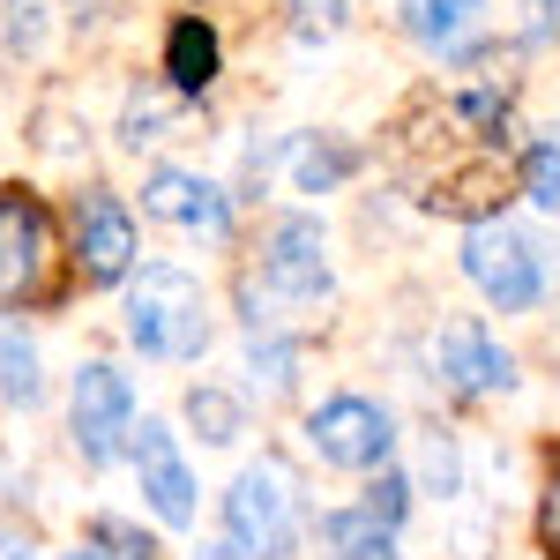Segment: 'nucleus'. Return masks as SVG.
Instances as JSON below:
<instances>
[{"mask_svg":"<svg viewBox=\"0 0 560 560\" xmlns=\"http://www.w3.org/2000/svg\"><path fill=\"white\" fill-rule=\"evenodd\" d=\"M120 337L150 366H202L217 345L210 284L187 261H135V277L120 284Z\"/></svg>","mask_w":560,"mask_h":560,"instance_id":"1","label":"nucleus"},{"mask_svg":"<svg viewBox=\"0 0 560 560\" xmlns=\"http://www.w3.org/2000/svg\"><path fill=\"white\" fill-rule=\"evenodd\" d=\"M75 247L60 240V210L31 179H0V306L38 314L75 300Z\"/></svg>","mask_w":560,"mask_h":560,"instance_id":"2","label":"nucleus"},{"mask_svg":"<svg viewBox=\"0 0 560 560\" xmlns=\"http://www.w3.org/2000/svg\"><path fill=\"white\" fill-rule=\"evenodd\" d=\"M224 538L247 560H300V546L314 538V501H306V478L284 456H255L240 464L224 486Z\"/></svg>","mask_w":560,"mask_h":560,"instance_id":"3","label":"nucleus"},{"mask_svg":"<svg viewBox=\"0 0 560 560\" xmlns=\"http://www.w3.org/2000/svg\"><path fill=\"white\" fill-rule=\"evenodd\" d=\"M456 269H464V284H471L501 322H509V314H538L546 292H553V255H546V240L523 232V224H509V217L464 224Z\"/></svg>","mask_w":560,"mask_h":560,"instance_id":"4","label":"nucleus"},{"mask_svg":"<svg viewBox=\"0 0 560 560\" xmlns=\"http://www.w3.org/2000/svg\"><path fill=\"white\" fill-rule=\"evenodd\" d=\"M300 441L306 456L322 464V471H345V478H366L396 464V411H388L382 396H366V388H329L322 404H306L300 411Z\"/></svg>","mask_w":560,"mask_h":560,"instance_id":"5","label":"nucleus"},{"mask_svg":"<svg viewBox=\"0 0 560 560\" xmlns=\"http://www.w3.org/2000/svg\"><path fill=\"white\" fill-rule=\"evenodd\" d=\"M135 419H142V396H135V374L120 359H83L68 374V448L83 456V471L128 464Z\"/></svg>","mask_w":560,"mask_h":560,"instance_id":"6","label":"nucleus"},{"mask_svg":"<svg viewBox=\"0 0 560 560\" xmlns=\"http://www.w3.org/2000/svg\"><path fill=\"white\" fill-rule=\"evenodd\" d=\"M255 284L277 306H329L337 300V261H329V224L314 210H277L255 247Z\"/></svg>","mask_w":560,"mask_h":560,"instance_id":"7","label":"nucleus"},{"mask_svg":"<svg viewBox=\"0 0 560 560\" xmlns=\"http://www.w3.org/2000/svg\"><path fill=\"white\" fill-rule=\"evenodd\" d=\"M68 247H75V277L83 292H120L142 261V224H135L128 195H113L105 179L75 187L68 202Z\"/></svg>","mask_w":560,"mask_h":560,"instance_id":"8","label":"nucleus"},{"mask_svg":"<svg viewBox=\"0 0 560 560\" xmlns=\"http://www.w3.org/2000/svg\"><path fill=\"white\" fill-rule=\"evenodd\" d=\"M427 366H433V382H441V396H456V404H501V396L523 388L516 351L501 345L478 314H456V322L433 329Z\"/></svg>","mask_w":560,"mask_h":560,"instance_id":"9","label":"nucleus"},{"mask_svg":"<svg viewBox=\"0 0 560 560\" xmlns=\"http://www.w3.org/2000/svg\"><path fill=\"white\" fill-rule=\"evenodd\" d=\"M142 217L173 224L187 240H210V247H232L240 232V195L210 179L202 165H150L142 173Z\"/></svg>","mask_w":560,"mask_h":560,"instance_id":"10","label":"nucleus"},{"mask_svg":"<svg viewBox=\"0 0 560 560\" xmlns=\"http://www.w3.org/2000/svg\"><path fill=\"white\" fill-rule=\"evenodd\" d=\"M128 464H135L142 509L165 523V530H195V516H202V478H195V464H187V441H179L165 419H135Z\"/></svg>","mask_w":560,"mask_h":560,"instance_id":"11","label":"nucleus"},{"mask_svg":"<svg viewBox=\"0 0 560 560\" xmlns=\"http://www.w3.org/2000/svg\"><path fill=\"white\" fill-rule=\"evenodd\" d=\"M396 38L427 52L433 68H486L493 8L486 0H396Z\"/></svg>","mask_w":560,"mask_h":560,"instance_id":"12","label":"nucleus"},{"mask_svg":"<svg viewBox=\"0 0 560 560\" xmlns=\"http://www.w3.org/2000/svg\"><path fill=\"white\" fill-rule=\"evenodd\" d=\"M277 173L292 179V195H337L366 173V150L337 128H300V135H277Z\"/></svg>","mask_w":560,"mask_h":560,"instance_id":"13","label":"nucleus"},{"mask_svg":"<svg viewBox=\"0 0 560 560\" xmlns=\"http://www.w3.org/2000/svg\"><path fill=\"white\" fill-rule=\"evenodd\" d=\"M158 75L187 97V105H202L217 83H224V38H217V23L202 8H179L173 23H165V45H158Z\"/></svg>","mask_w":560,"mask_h":560,"instance_id":"14","label":"nucleus"},{"mask_svg":"<svg viewBox=\"0 0 560 560\" xmlns=\"http://www.w3.org/2000/svg\"><path fill=\"white\" fill-rule=\"evenodd\" d=\"M240 374H247V404H292L306 382V337L284 322H255L247 351H240Z\"/></svg>","mask_w":560,"mask_h":560,"instance_id":"15","label":"nucleus"},{"mask_svg":"<svg viewBox=\"0 0 560 560\" xmlns=\"http://www.w3.org/2000/svg\"><path fill=\"white\" fill-rule=\"evenodd\" d=\"M314 546L322 560H404V530L366 501H345V509H314Z\"/></svg>","mask_w":560,"mask_h":560,"instance_id":"16","label":"nucleus"},{"mask_svg":"<svg viewBox=\"0 0 560 560\" xmlns=\"http://www.w3.org/2000/svg\"><path fill=\"white\" fill-rule=\"evenodd\" d=\"M179 97L165 75H135L128 83V97H120V120H113V142L128 150V158H142V150H158L165 135H173V120H179Z\"/></svg>","mask_w":560,"mask_h":560,"instance_id":"17","label":"nucleus"},{"mask_svg":"<svg viewBox=\"0 0 560 560\" xmlns=\"http://www.w3.org/2000/svg\"><path fill=\"white\" fill-rule=\"evenodd\" d=\"M45 396H52V382H45L38 337L23 329L15 306H0V404H8V411H38Z\"/></svg>","mask_w":560,"mask_h":560,"instance_id":"18","label":"nucleus"},{"mask_svg":"<svg viewBox=\"0 0 560 560\" xmlns=\"http://www.w3.org/2000/svg\"><path fill=\"white\" fill-rule=\"evenodd\" d=\"M179 419L202 448H232L247 433V388H224V382H195L179 396Z\"/></svg>","mask_w":560,"mask_h":560,"instance_id":"19","label":"nucleus"},{"mask_svg":"<svg viewBox=\"0 0 560 560\" xmlns=\"http://www.w3.org/2000/svg\"><path fill=\"white\" fill-rule=\"evenodd\" d=\"M516 195L538 217H560V128L530 135V142L516 150Z\"/></svg>","mask_w":560,"mask_h":560,"instance_id":"20","label":"nucleus"},{"mask_svg":"<svg viewBox=\"0 0 560 560\" xmlns=\"http://www.w3.org/2000/svg\"><path fill=\"white\" fill-rule=\"evenodd\" d=\"M60 560H158V538L128 516H90V530Z\"/></svg>","mask_w":560,"mask_h":560,"instance_id":"21","label":"nucleus"},{"mask_svg":"<svg viewBox=\"0 0 560 560\" xmlns=\"http://www.w3.org/2000/svg\"><path fill=\"white\" fill-rule=\"evenodd\" d=\"M0 45L15 60H38L52 45V0H0Z\"/></svg>","mask_w":560,"mask_h":560,"instance_id":"22","label":"nucleus"},{"mask_svg":"<svg viewBox=\"0 0 560 560\" xmlns=\"http://www.w3.org/2000/svg\"><path fill=\"white\" fill-rule=\"evenodd\" d=\"M411 478H419V501H456L464 493V448H456V433H427Z\"/></svg>","mask_w":560,"mask_h":560,"instance_id":"23","label":"nucleus"},{"mask_svg":"<svg viewBox=\"0 0 560 560\" xmlns=\"http://www.w3.org/2000/svg\"><path fill=\"white\" fill-rule=\"evenodd\" d=\"M284 23L300 45H337L351 31V0H284Z\"/></svg>","mask_w":560,"mask_h":560,"instance_id":"24","label":"nucleus"},{"mask_svg":"<svg viewBox=\"0 0 560 560\" xmlns=\"http://www.w3.org/2000/svg\"><path fill=\"white\" fill-rule=\"evenodd\" d=\"M359 501L404 530V523H411V501H419V478L404 471V464H382V471H366V493H359Z\"/></svg>","mask_w":560,"mask_h":560,"instance_id":"25","label":"nucleus"},{"mask_svg":"<svg viewBox=\"0 0 560 560\" xmlns=\"http://www.w3.org/2000/svg\"><path fill=\"white\" fill-rule=\"evenodd\" d=\"M530 538H538V553L560 560V448L546 456V478H538V509H530Z\"/></svg>","mask_w":560,"mask_h":560,"instance_id":"26","label":"nucleus"},{"mask_svg":"<svg viewBox=\"0 0 560 560\" xmlns=\"http://www.w3.org/2000/svg\"><path fill=\"white\" fill-rule=\"evenodd\" d=\"M516 8H523L516 45H530V52H538V45H553V38H560V0H516Z\"/></svg>","mask_w":560,"mask_h":560,"instance_id":"27","label":"nucleus"},{"mask_svg":"<svg viewBox=\"0 0 560 560\" xmlns=\"http://www.w3.org/2000/svg\"><path fill=\"white\" fill-rule=\"evenodd\" d=\"M105 8H113V0H60V15H68L75 31H90V23H105Z\"/></svg>","mask_w":560,"mask_h":560,"instance_id":"28","label":"nucleus"},{"mask_svg":"<svg viewBox=\"0 0 560 560\" xmlns=\"http://www.w3.org/2000/svg\"><path fill=\"white\" fill-rule=\"evenodd\" d=\"M0 560H38V538L31 530H0Z\"/></svg>","mask_w":560,"mask_h":560,"instance_id":"29","label":"nucleus"},{"mask_svg":"<svg viewBox=\"0 0 560 560\" xmlns=\"http://www.w3.org/2000/svg\"><path fill=\"white\" fill-rule=\"evenodd\" d=\"M195 560H247V553H240V546L224 538V546H210V553H195Z\"/></svg>","mask_w":560,"mask_h":560,"instance_id":"30","label":"nucleus"}]
</instances>
